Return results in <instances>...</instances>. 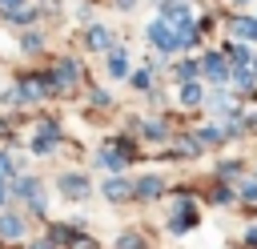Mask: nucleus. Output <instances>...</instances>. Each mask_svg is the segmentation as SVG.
Instances as JSON below:
<instances>
[{
	"instance_id": "obj_15",
	"label": "nucleus",
	"mask_w": 257,
	"mask_h": 249,
	"mask_svg": "<svg viewBox=\"0 0 257 249\" xmlns=\"http://www.w3.org/2000/svg\"><path fill=\"white\" fill-rule=\"evenodd\" d=\"M197 72H201V68H197V64H193V60H185V64H181V68H177V76H181V80H193V76H197Z\"/></svg>"
},
{
	"instance_id": "obj_6",
	"label": "nucleus",
	"mask_w": 257,
	"mask_h": 249,
	"mask_svg": "<svg viewBox=\"0 0 257 249\" xmlns=\"http://www.w3.org/2000/svg\"><path fill=\"white\" fill-rule=\"evenodd\" d=\"M88 48H96V52H112V44H108V32L96 24V28H88Z\"/></svg>"
},
{
	"instance_id": "obj_20",
	"label": "nucleus",
	"mask_w": 257,
	"mask_h": 249,
	"mask_svg": "<svg viewBox=\"0 0 257 249\" xmlns=\"http://www.w3.org/2000/svg\"><path fill=\"white\" fill-rule=\"evenodd\" d=\"M8 173H16V169H12V157L0 153V177H8Z\"/></svg>"
},
{
	"instance_id": "obj_2",
	"label": "nucleus",
	"mask_w": 257,
	"mask_h": 249,
	"mask_svg": "<svg viewBox=\"0 0 257 249\" xmlns=\"http://www.w3.org/2000/svg\"><path fill=\"white\" fill-rule=\"evenodd\" d=\"M189 221H197V213H193V205H189V201H181V205L173 209V217H169V229H173V233H185V225H189Z\"/></svg>"
},
{
	"instance_id": "obj_9",
	"label": "nucleus",
	"mask_w": 257,
	"mask_h": 249,
	"mask_svg": "<svg viewBox=\"0 0 257 249\" xmlns=\"http://www.w3.org/2000/svg\"><path fill=\"white\" fill-rule=\"evenodd\" d=\"M205 72H209L213 80H229V64H225L221 56H209V60H205Z\"/></svg>"
},
{
	"instance_id": "obj_19",
	"label": "nucleus",
	"mask_w": 257,
	"mask_h": 249,
	"mask_svg": "<svg viewBox=\"0 0 257 249\" xmlns=\"http://www.w3.org/2000/svg\"><path fill=\"white\" fill-rule=\"evenodd\" d=\"M116 249H141V237H120V245Z\"/></svg>"
},
{
	"instance_id": "obj_13",
	"label": "nucleus",
	"mask_w": 257,
	"mask_h": 249,
	"mask_svg": "<svg viewBox=\"0 0 257 249\" xmlns=\"http://www.w3.org/2000/svg\"><path fill=\"white\" fill-rule=\"evenodd\" d=\"M100 161H104L108 169H124V157H120V153H112V149H104V153H100Z\"/></svg>"
},
{
	"instance_id": "obj_16",
	"label": "nucleus",
	"mask_w": 257,
	"mask_h": 249,
	"mask_svg": "<svg viewBox=\"0 0 257 249\" xmlns=\"http://www.w3.org/2000/svg\"><path fill=\"white\" fill-rule=\"evenodd\" d=\"M241 197H245L249 205H257V181H245V185H241Z\"/></svg>"
},
{
	"instance_id": "obj_5",
	"label": "nucleus",
	"mask_w": 257,
	"mask_h": 249,
	"mask_svg": "<svg viewBox=\"0 0 257 249\" xmlns=\"http://www.w3.org/2000/svg\"><path fill=\"white\" fill-rule=\"evenodd\" d=\"M60 193H68V197H84V193H88V181H84V177H60Z\"/></svg>"
},
{
	"instance_id": "obj_3",
	"label": "nucleus",
	"mask_w": 257,
	"mask_h": 249,
	"mask_svg": "<svg viewBox=\"0 0 257 249\" xmlns=\"http://www.w3.org/2000/svg\"><path fill=\"white\" fill-rule=\"evenodd\" d=\"M229 28H233L237 40H257V20H253V16H237Z\"/></svg>"
},
{
	"instance_id": "obj_18",
	"label": "nucleus",
	"mask_w": 257,
	"mask_h": 249,
	"mask_svg": "<svg viewBox=\"0 0 257 249\" xmlns=\"http://www.w3.org/2000/svg\"><path fill=\"white\" fill-rule=\"evenodd\" d=\"M133 84H137V88H149V68H141V72L133 76Z\"/></svg>"
},
{
	"instance_id": "obj_17",
	"label": "nucleus",
	"mask_w": 257,
	"mask_h": 249,
	"mask_svg": "<svg viewBox=\"0 0 257 249\" xmlns=\"http://www.w3.org/2000/svg\"><path fill=\"white\" fill-rule=\"evenodd\" d=\"M145 133H149L153 141H165V125H157V120H149V125H145Z\"/></svg>"
},
{
	"instance_id": "obj_11",
	"label": "nucleus",
	"mask_w": 257,
	"mask_h": 249,
	"mask_svg": "<svg viewBox=\"0 0 257 249\" xmlns=\"http://www.w3.org/2000/svg\"><path fill=\"white\" fill-rule=\"evenodd\" d=\"M72 80H76V64L68 60V64H60V68H56V76H52V84H64V88H68Z\"/></svg>"
},
{
	"instance_id": "obj_14",
	"label": "nucleus",
	"mask_w": 257,
	"mask_h": 249,
	"mask_svg": "<svg viewBox=\"0 0 257 249\" xmlns=\"http://www.w3.org/2000/svg\"><path fill=\"white\" fill-rule=\"evenodd\" d=\"M20 40H24V52H36V48L44 44V40H40V32H24Z\"/></svg>"
},
{
	"instance_id": "obj_7",
	"label": "nucleus",
	"mask_w": 257,
	"mask_h": 249,
	"mask_svg": "<svg viewBox=\"0 0 257 249\" xmlns=\"http://www.w3.org/2000/svg\"><path fill=\"white\" fill-rule=\"evenodd\" d=\"M124 68H128V52L124 48H112L108 52V72L112 76H124Z\"/></svg>"
},
{
	"instance_id": "obj_24",
	"label": "nucleus",
	"mask_w": 257,
	"mask_h": 249,
	"mask_svg": "<svg viewBox=\"0 0 257 249\" xmlns=\"http://www.w3.org/2000/svg\"><path fill=\"white\" fill-rule=\"evenodd\" d=\"M32 249H52V245H48V241H36V245H32Z\"/></svg>"
},
{
	"instance_id": "obj_8",
	"label": "nucleus",
	"mask_w": 257,
	"mask_h": 249,
	"mask_svg": "<svg viewBox=\"0 0 257 249\" xmlns=\"http://www.w3.org/2000/svg\"><path fill=\"white\" fill-rule=\"evenodd\" d=\"M161 189H165V181H161V177H145V181L137 185V197H141V201H149V197H157Z\"/></svg>"
},
{
	"instance_id": "obj_1",
	"label": "nucleus",
	"mask_w": 257,
	"mask_h": 249,
	"mask_svg": "<svg viewBox=\"0 0 257 249\" xmlns=\"http://www.w3.org/2000/svg\"><path fill=\"white\" fill-rule=\"evenodd\" d=\"M149 40H153V48H161V52L181 48V36L173 32V24H169V20H153V24H149Z\"/></svg>"
},
{
	"instance_id": "obj_12",
	"label": "nucleus",
	"mask_w": 257,
	"mask_h": 249,
	"mask_svg": "<svg viewBox=\"0 0 257 249\" xmlns=\"http://www.w3.org/2000/svg\"><path fill=\"white\" fill-rule=\"evenodd\" d=\"M181 100H185V104L193 108V104L201 100V88H197V84H185V88H181Z\"/></svg>"
},
{
	"instance_id": "obj_4",
	"label": "nucleus",
	"mask_w": 257,
	"mask_h": 249,
	"mask_svg": "<svg viewBox=\"0 0 257 249\" xmlns=\"http://www.w3.org/2000/svg\"><path fill=\"white\" fill-rule=\"evenodd\" d=\"M24 233V221L16 213H0V237H20Z\"/></svg>"
},
{
	"instance_id": "obj_22",
	"label": "nucleus",
	"mask_w": 257,
	"mask_h": 249,
	"mask_svg": "<svg viewBox=\"0 0 257 249\" xmlns=\"http://www.w3.org/2000/svg\"><path fill=\"white\" fill-rule=\"evenodd\" d=\"M0 4H4V12H8V16H12V12H20V0H0Z\"/></svg>"
},
{
	"instance_id": "obj_21",
	"label": "nucleus",
	"mask_w": 257,
	"mask_h": 249,
	"mask_svg": "<svg viewBox=\"0 0 257 249\" xmlns=\"http://www.w3.org/2000/svg\"><path fill=\"white\" fill-rule=\"evenodd\" d=\"M237 169H241V165H237V161H229V165H221V177H237Z\"/></svg>"
},
{
	"instance_id": "obj_10",
	"label": "nucleus",
	"mask_w": 257,
	"mask_h": 249,
	"mask_svg": "<svg viewBox=\"0 0 257 249\" xmlns=\"http://www.w3.org/2000/svg\"><path fill=\"white\" fill-rule=\"evenodd\" d=\"M128 189H133V185L116 177V181H108V185H104V197H108V201H120V197H128Z\"/></svg>"
},
{
	"instance_id": "obj_23",
	"label": "nucleus",
	"mask_w": 257,
	"mask_h": 249,
	"mask_svg": "<svg viewBox=\"0 0 257 249\" xmlns=\"http://www.w3.org/2000/svg\"><path fill=\"white\" fill-rule=\"evenodd\" d=\"M4 201H8V185H0V205H4Z\"/></svg>"
},
{
	"instance_id": "obj_25",
	"label": "nucleus",
	"mask_w": 257,
	"mask_h": 249,
	"mask_svg": "<svg viewBox=\"0 0 257 249\" xmlns=\"http://www.w3.org/2000/svg\"><path fill=\"white\" fill-rule=\"evenodd\" d=\"M253 76H257V60H253Z\"/></svg>"
}]
</instances>
